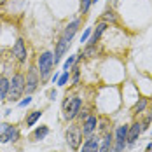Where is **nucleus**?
I'll return each instance as SVG.
<instances>
[{"mask_svg": "<svg viewBox=\"0 0 152 152\" xmlns=\"http://www.w3.org/2000/svg\"><path fill=\"white\" fill-rule=\"evenodd\" d=\"M26 88V80L21 74H16L11 80H9V93H7V100L9 102H18L19 96L25 93Z\"/></svg>", "mask_w": 152, "mask_h": 152, "instance_id": "1", "label": "nucleus"}, {"mask_svg": "<svg viewBox=\"0 0 152 152\" xmlns=\"http://www.w3.org/2000/svg\"><path fill=\"white\" fill-rule=\"evenodd\" d=\"M80 107H82L80 98H77V96H70V98H66V100H65V103H63L65 119H66V121H72V119H75L77 114L80 112Z\"/></svg>", "mask_w": 152, "mask_h": 152, "instance_id": "2", "label": "nucleus"}, {"mask_svg": "<svg viewBox=\"0 0 152 152\" xmlns=\"http://www.w3.org/2000/svg\"><path fill=\"white\" fill-rule=\"evenodd\" d=\"M54 66V56L51 53H42L39 56V74H40V79H47L51 70Z\"/></svg>", "mask_w": 152, "mask_h": 152, "instance_id": "3", "label": "nucleus"}, {"mask_svg": "<svg viewBox=\"0 0 152 152\" xmlns=\"http://www.w3.org/2000/svg\"><path fill=\"white\" fill-rule=\"evenodd\" d=\"M128 131L129 128L128 126H119L117 131H115V143H114V152H122L124 147L128 145Z\"/></svg>", "mask_w": 152, "mask_h": 152, "instance_id": "4", "label": "nucleus"}, {"mask_svg": "<svg viewBox=\"0 0 152 152\" xmlns=\"http://www.w3.org/2000/svg\"><path fill=\"white\" fill-rule=\"evenodd\" d=\"M19 140V129L11 124H2V133H0V142L7 143V142H18Z\"/></svg>", "mask_w": 152, "mask_h": 152, "instance_id": "5", "label": "nucleus"}, {"mask_svg": "<svg viewBox=\"0 0 152 152\" xmlns=\"http://www.w3.org/2000/svg\"><path fill=\"white\" fill-rule=\"evenodd\" d=\"M66 143L74 149V151H77L79 147H80V142H82V131L79 129V128H75V126H72L70 129H66Z\"/></svg>", "mask_w": 152, "mask_h": 152, "instance_id": "6", "label": "nucleus"}, {"mask_svg": "<svg viewBox=\"0 0 152 152\" xmlns=\"http://www.w3.org/2000/svg\"><path fill=\"white\" fill-rule=\"evenodd\" d=\"M39 79H40L39 70L30 68V72H28V75H26V88H25V91L28 93V94L37 89V86H39Z\"/></svg>", "mask_w": 152, "mask_h": 152, "instance_id": "7", "label": "nucleus"}, {"mask_svg": "<svg viewBox=\"0 0 152 152\" xmlns=\"http://www.w3.org/2000/svg\"><path fill=\"white\" fill-rule=\"evenodd\" d=\"M12 54H14L19 61H26V46H25L23 39H18V40H16L14 47H12Z\"/></svg>", "mask_w": 152, "mask_h": 152, "instance_id": "8", "label": "nucleus"}, {"mask_svg": "<svg viewBox=\"0 0 152 152\" xmlns=\"http://www.w3.org/2000/svg\"><path fill=\"white\" fill-rule=\"evenodd\" d=\"M142 131H143V128H142L140 122H135L133 126H129V131H128V145H133L138 140V137H140Z\"/></svg>", "mask_w": 152, "mask_h": 152, "instance_id": "9", "label": "nucleus"}, {"mask_svg": "<svg viewBox=\"0 0 152 152\" xmlns=\"http://www.w3.org/2000/svg\"><path fill=\"white\" fill-rule=\"evenodd\" d=\"M96 124H98V119L94 115H88V119L82 124V135H86V137L93 135V131L96 129Z\"/></svg>", "mask_w": 152, "mask_h": 152, "instance_id": "10", "label": "nucleus"}, {"mask_svg": "<svg viewBox=\"0 0 152 152\" xmlns=\"http://www.w3.org/2000/svg\"><path fill=\"white\" fill-rule=\"evenodd\" d=\"M100 151V143H98V138L89 135L88 140L84 142V145H82V151L80 152H98Z\"/></svg>", "mask_w": 152, "mask_h": 152, "instance_id": "11", "label": "nucleus"}, {"mask_svg": "<svg viewBox=\"0 0 152 152\" xmlns=\"http://www.w3.org/2000/svg\"><path fill=\"white\" fill-rule=\"evenodd\" d=\"M68 46H70V42H68L66 39L61 37L60 42H58V47H56V53H54V63H58V61L61 60V56L65 54V51L68 49Z\"/></svg>", "mask_w": 152, "mask_h": 152, "instance_id": "12", "label": "nucleus"}, {"mask_svg": "<svg viewBox=\"0 0 152 152\" xmlns=\"http://www.w3.org/2000/svg\"><path fill=\"white\" fill-rule=\"evenodd\" d=\"M79 26H80V21H79V19L72 21V23L65 28V31H63V39H66V40L70 42V40H72V37L75 35V31H77V28H79Z\"/></svg>", "mask_w": 152, "mask_h": 152, "instance_id": "13", "label": "nucleus"}, {"mask_svg": "<svg viewBox=\"0 0 152 152\" xmlns=\"http://www.w3.org/2000/svg\"><path fill=\"white\" fill-rule=\"evenodd\" d=\"M47 133H49V128H47V126H40V128H37V129L33 131L31 140H33V142H40V140H44V138L47 137Z\"/></svg>", "mask_w": 152, "mask_h": 152, "instance_id": "14", "label": "nucleus"}, {"mask_svg": "<svg viewBox=\"0 0 152 152\" xmlns=\"http://www.w3.org/2000/svg\"><path fill=\"white\" fill-rule=\"evenodd\" d=\"M105 28H107V23H100V25L96 26V30H94V33L91 35V40H89V44H91V46H96L98 39L102 37V33L105 31Z\"/></svg>", "mask_w": 152, "mask_h": 152, "instance_id": "15", "label": "nucleus"}, {"mask_svg": "<svg viewBox=\"0 0 152 152\" xmlns=\"http://www.w3.org/2000/svg\"><path fill=\"white\" fill-rule=\"evenodd\" d=\"M7 93H9V80L5 77H0V102L7 98Z\"/></svg>", "mask_w": 152, "mask_h": 152, "instance_id": "16", "label": "nucleus"}, {"mask_svg": "<svg viewBox=\"0 0 152 152\" xmlns=\"http://www.w3.org/2000/svg\"><path fill=\"white\" fill-rule=\"evenodd\" d=\"M112 135H105V138H103V143L100 145V151L98 152H108L110 149H112Z\"/></svg>", "mask_w": 152, "mask_h": 152, "instance_id": "17", "label": "nucleus"}, {"mask_svg": "<svg viewBox=\"0 0 152 152\" xmlns=\"http://www.w3.org/2000/svg\"><path fill=\"white\" fill-rule=\"evenodd\" d=\"M42 117V112L40 110H35L33 114H30L28 117H26V126H35V122L39 121Z\"/></svg>", "mask_w": 152, "mask_h": 152, "instance_id": "18", "label": "nucleus"}, {"mask_svg": "<svg viewBox=\"0 0 152 152\" xmlns=\"http://www.w3.org/2000/svg\"><path fill=\"white\" fill-rule=\"evenodd\" d=\"M147 103H149V102H147L145 98H140L137 103H135V107H133V112H135V114L143 112V110H145V107H147Z\"/></svg>", "mask_w": 152, "mask_h": 152, "instance_id": "19", "label": "nucleus"}, {"mask_svg": "<svg viewBox=\"0 0 152 152\" xmlns=\"http://www.w3.org/2000/svg\"><path fill=\"white\" fill-rule=\"evenodd\" d=\"M94 54H96V46H91V44H89V46L84 49V56H86V58H91Z\"/></svg>", "mask_w": 152, "mask_h": 152, "instance_id": "20", "label": "nucleus"}, {"mask_svg": "<svg viewBox=\"0 0 152 152\" xmlns=\"http://www.w3.org/2000/svg\"><path fill=\"white\" fill-rule=\"evenodd\" d=\"M91 4H93V0H80V12H82V14H86Z\"/></svg>", "mask_w": 152, "mask_h": 152, "instance_id": "21", "label": "nucleus"}, {"mask_svg": "<svg viewBox=\"0 0 152 152\" xmlns=\"http://www.w3.org/2000/svg\"><path fill=\"white\" fill-rule=\"evenodd\" d=\"M75 60H77V56H70L68 60L65 61V65H63V68H65V70L68 72V68H72V65L75 63Z\"/></svg>", "mask_w": 152, "mask_h": 152, "instance_id": "22", "label": "nucleus"}, {"mask_svg": "<svg viewBox=\"0 0 152 152\" xmlns=\"http://www.w3.org/2000/svg\"><path fill=\"white\" fill-rule=\"evenodd\" d=\"M103 19H105V21H112V23H115V19H117V18H115V14H114L112 11H107L105 16H103Z\"/></svg>", "mask_w": 152, "mask_h": 152, "instance_id": "23", "label": "nucleus"}, {"mask_svg": "<svg viewBox=\"0 0 152 152\" xmlns=\"http://www.w3.org/2000/svg\"><path fill=\"white\" fill-rule=\"evenodd\" d=\"M66 80H68V72H65V74L58 79V86H65V84H66Z\"/></svg>", "mask_w": 152, "mask_h": 152, "instance_id": "24", "label": "nucleus"}, {"mask_svg": "<svg viewBox=\"0 0 152 152\" xmlns=\"http://www.w3.org/2000/svg\"><path fill=\"white\" fill-rule=\"evenodd\" d=\"M91 35V28H86V31L82 33V39H80V42H86L88 40V37Z\"/></svg>", "mask_w": 152, "mask_h": 152, "instance_id": "25", "label": "nucleus"}, {"mask_svg": "<svg viewBox=\"0 0 152 152\" xmlns=\"http://www.w3.org/2000/svg\"><path fill=\"white\" fill-rule=\"evenodd\" d=\"M28 103H31V98H30V96H26L25 100H21V102H19V107H26Z\"/></svg>", "mask_w": 152, "mask_h": 152, "instance_id": "26", "label": "nucleus"}, {"mask_svg": "<svg viewBox=\"0 0 152 152\" xmlns=\"http://www.w3.org/2000/svg\"><path fill=\"white\" fill-rule=\"evenodd\" d=\"M74 70H75V72H74V84H77V82H79V70H77V68H74Z\"/></svg>", "mask_w": 152, "mask_h": 152, "instance_id": "27", "label": "nucleus"}, {"mask_svg": "<svg viewBox=\"0 0 152 152\" xmlns=\"http://www.w3.org/2000/svg\"><path fill=\"white\" fill-rule=\"evenodd\" d=\"M49 96H51V100H54V98H56V91H51L49 93Z\"/></svg>", "mask_w": 152, "mask_h": 152, "instance_id": "28", "label": "nucleus"}, {"mask_svg": "<svg viewBox=\"0 0 152 152\" xmlns=\"http://www.w3.org/2000/svg\"><path fill=\"white\" fill-rule=\"evenodd\" d=\"M58 79H60V74H54V77H53V82H56Z\"/></svg>", "mask_w": 152, "mask_h": 152, "instance_id": "29", "label": "nucleus"}, {"mask_svg": "<svg viewBox=\"0 0 152 152\" xmlns=\"http://www.w3.org/2000/svg\"><path fill=\"white\" fill-rule=\"evenodd\" d=\"M96 2H98V0H93V4H96Z\"/></svg>", "mask_w": 152, "mask_h": 152, "instance_id": "30", "label": "nucleus"}]
</instances>
